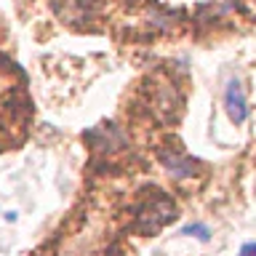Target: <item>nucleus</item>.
I'll return each mask as SVG.
<instances>
[{
    "label": "nucleus",
    "mask_w": 256,
    "mask_h": 256,
    "mask_svg": "<svg viewBox=\"0 0 256 256\" xmlns=\"http://www.w3.org/2000/svg\"><path fill=\"white\" fill-rule=\"evenodd\" d=\"M171 219H176V203L160 190H152L150 200L139 208L136 214V227L147 235H155L158 230H163Z\"/></svg>",
    "instance_id": "1"
},
{
    "label": "nucleus",
    "mask_w": 256,
    "mask_h": 256,
    "mask_svg": "<svg viewBox=\"0 0 256 256\" xmlns=\"http://www.w3.org/2000/svg\"><path fill=\"white\" fill-rule=\"evenodd\" d=\"M224 107H227V115L232 123H246L248 118V102H246V91L240 80H230L227 88H224Z\"/></svg>",
    "instance_id": "2"
},
{
    "label": "nucleus",
    "mask_w": 256,
    "mask_h": 256,
    "mask_svg": "<svg viewBox=\"0 0 256 256\" xmlns=\"http://www.w3.org/2000/svg\"><path fill=\"white\" fill-rule=\"evenodd\" d=\"M160 160H163V166L174 179H187V176L195 174V160L184 158L179 152H160Z\"/></svg>",
    "instance_id": "3"
},
{
    "label": "nucleus",
    "mask_w": 256,
    "mask_h": 256,
    "mask_svg": "<svg viewBox=\"0 0 256 256\" xmlns=\"http://www.w3.org/2000/svg\"><path fill=\"white\" fill-rule=\"evenodd\" d=\"M182 235H195L198 240H203V243H208V240H211V230L206 227V224H200V222H195V224H187V227L182 230Z\"/></svg>",
    "instance_id": "4"
},
{
    "label": "nucleus",
    "mask_w": 256,
    "mask_h": 256,
    "mask_svg": "<svg viewBox=\"0 0 256 256\" xmlns=\"http://www.w3.org/2000/svg\"><path fill=\"white\" fill-rule=\"evenodd\" d=\"M240 256H256V240H251V243H246L240 248Z\"/></svg>",
    "instance_id": "5"
},
{
    "label": "nucleus",
    "mask_w": 256,
    "mask_h": 256,
    "mask_svg": "<svg viewBox=\"0 0 256 256\" xmlns=\"http://www.w3.org/2000/svg\"><path fill=\"white\" fill-rule=\"evenodd\" d=\"M6 222H16V211H8L6 214Z\"/></svg>",
    "instance_id": "6"
}]
</instances>
